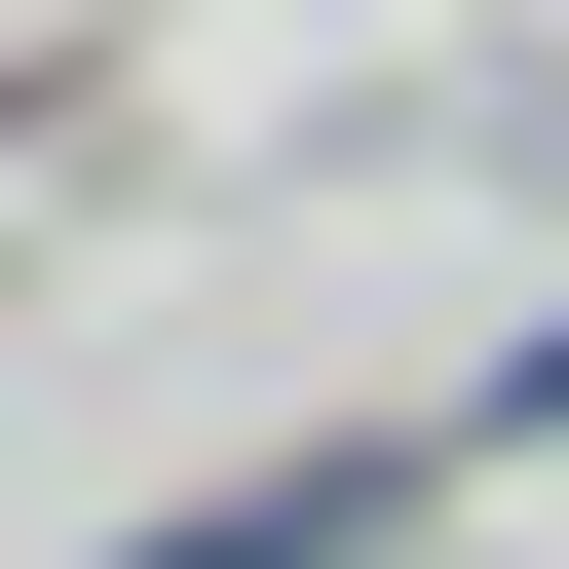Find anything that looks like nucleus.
Segmentation results:
<instances>
[{"instance_id": "f257e3e1", "label": "nucleus", "mask_w": 569, "mask_h": 569, "mask_svg": "<svg viewBox=\"0 0 569 569\" xmlns=\"http://www.w3.org/2000/svg\"><path fill=\"white\" fill-rule=\"evenodd\" d=\"M380 493H418V456H266V493H190V531H152V569H342V531H380Z\"/></svg>"}]
</instances>
